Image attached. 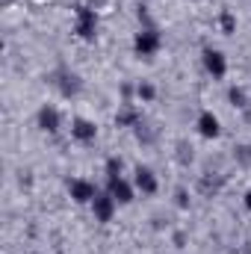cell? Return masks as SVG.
<instances>
[{"instance_id":"1","label":"cell","mask_w":251,"mask_h":254,"mask_svg":"<svg viewBox=\"0 0 251 254\" xmlns=\"http://www.w3.org/2000/svg\"><path fill=\"white\" fill-rule=\"evenodd\" d=\"M98 27H101L98 9L86 6V3H77L74 6V36L80 42H95L98 39Z\"/></svg>"},{"instance_id":"2","label":"cell","mask_w":251,"mask_h":254,"mask_svg":"<svg viewBox=\"0 0 251 254\" xmlns=\"http://www.w3.org/2000/svg\"><path fill=\"white\" fill-rule=\"evenodd\" d=\"M160 48H163V36H160V30L151 24V27H142L136 36H133V54L139 57V60H154L157 54H160Z\"/></svg>"},{"instance_id":"3","label":"cell","mask_w":251,"mask_h":254,"mask_svg":"<svg viewBox=\"0 0 251 254\" xmlns=\"http://www.w3.org/2000/svg\"><path fill=\"white\" fill-rule=\"evenodd\" d=\"M51 83H54V89H57L63 98H77L80 89H83L80 74L71 71V68H60V71H54V74H51Z\"/></svg>"},{"instance_id":"4","label":"cell","mask_w":251,"mask_h":254,"mask_svg":"<svg viewBox=\"0 0 251 254\" xmlns=\"http://www.w3.org/2000/svg\"><path fill=\"white\" fill-rule=\"evenodd\" d=\"M201 65L213 80H225V74H228V57L219 48H204L201 51Z\"/></svg>"},{"instance_id":"5","label":"cell","mask_w":251,"mask_h":254,"mask_svg":"<svg viewBox=\"0 0 251 254\" xmlns=\"http://www.w3.org/2000/svg\"><path fill=\"white\" fill-rule=\"evenodd\" d=\"M92 207V216H95V222H101V225H107V222H113V216H116V210H119V201L110 195V192H98L95 195V201L89 204Z\"/></svg>"},{"instance_id":"6","label":"cell","mask_w":251,"mask_h":254,"mask_svg":"<svg viewBox=\"0 0 251 254\" xmlns=\"http://www.w3.org/2000/svg\"><path fill=\"white\" fill-rule=\"evenodd\" d=\"M98 192L101 190H98L89 178H71V181H68V195H71L74 204H92Z\"/></svg>"},{"instance_id":"7","label":"cell","mask_w":251,"mask_h":254,"mask_svg":"<svg viewBox=\"0 0 251 254\" xmlns=\"http://www.w3.org/2000/svg\"><path fill=\"white\" fill-rule=\"evenodd\" d=\"M36 127L42 133H60L63 127V113L54 107V104H42L39 113H36Z\"/></svg>"},{"instance_id":"8","label":"cell","mask_w":251,"mask_h":254,"mask_svg":"<svg viewBox=\"0 0 251 254\" xmlns=\"http://www.w3.org/2000/svg\"><path fill=\"white\" fill-rule=\"evenodd\" d=\"M133 187H136V192H142V195H157V190H160V181H157V175H154V169L151 166H136L133 169Z\"/></svg>"},{"instance_id":"9","label":"cell","mask_w":251,"mask_h":254,"mask_svg":"<svg viewBox=\"0 0 251 254\" xmlns=\"http://www.w3.org/2000/svg\"><path fill=\"white\" fill-rule=\"evenodd\" d=\"M107 192L119 201V207L133 204V198H136V187H133V181H127L125 175H122V178H110V181H107Z\"/></svg>"},{"instance_id":"10","label":"cell","mask_w":251,"mask_h":254,"mask_svg":"<svg viewBox=\"0 0 251 254\" xmlns=\"http://www.w3.org/2000/svg\"><path fill=\"white\" fill-rule=\"evenodd\" d=\"M71 139L74 142H80V145H92L95 139H98V125L92 122V119H83V116H77V119H71Z\"/></svg>"},{"instance_id":"11","label":"cell","mask_w":251,"mask_h":254,"mask_svg":"<svg viewBox=\"0 0 251 254\" xmlns=\"http://www.w3.org/2000/svg\"><path fill=\"white\" fill-rule=\"evenodd\" d=\"M195 127H198V133L204 139H219L222 136V122H219V116L213 110H201L198 119H195Z\"/></svg>"},{"instance_id":"12","label":"cell","mask_w":251,"mask_h":254,"mask_svg":"<svg viewBox=\"0 0 251 254\" xmlns=\"http://www.w3.org/2000/svg\"><path fill=\"white\" fill-rule=\"evenodd\" d=\"M139 125H142V110H139L133 101L119 104V113H116V127H139Z\"/></svg>"},{"instance_id":"13","label":"cell","mask_w":251,"mask_h":254,"mask_svg":"<svg viewBox=\"0 0 251 254\" xmlns=\"http://www.w3.org/2000/svg\"><path fill=\"white\" fill-rule=\"evenodd\" d=\"M133 95H136V101L151 104V101H157V86H154L151 80H139V83L133 86Z\"/></svg>"},{"instance_id":"14","label":"cell","mask_w":251,"mask_h":254,"mask_svg":"<svg viewBox=\"0 0 251 254\" xmlns=\"http://www.w3.org/2000/svg\"><path fill=\"white\" fill-rule=\"evenodd\" d=\"M228 101H231V107H237V110H249L251 107V98L243 86H231V89H228Z\"/></svg>"},{"instance_id":"15","label":"cell","mask_w":251,"mask_h":254,"mask_svg":"<svg viewBox=\"0 0 251 254\" xmlns=\"http://www.w3.org/2000/svg\"><path fill=\"white\" fill-rule=\"evenodd\" d=\"M122 172H125V160H122V157H107V163H104L107 181H110V178H122Z\"/></svg>"},{"instance_id":"16","label":"cell","mask_w":251,"mask_h":254,"mask_svg":"<svg viewBox=\"0 0 251 254\" xmlns=\"http://www.w3.org/2000/svg\"><path fill=\"white\" fill-rule=\"evenodd\" d=\"M219 30H222L225 36H234V33H237V15L225 9V12L219 15Z\"/></svg>"},{"instance_id":"17","label":"cell","mask_w":251,"mask_h":254,"mask_svg":"<svg viewBox=\"0 0 251 254\" xmlns=\"http://www.w3.org/2000/svg\"><path fill=\"white\" fill-rule=\"evenodd\" d=\"M175 204H178L181 210H189V192L184 190V187H178V190H175Z\"/></svg>"},{"instance_id":"18","label":"cell","mask_w":251,"mask_h":254,"mask_svg":"<svg viewBox=\"0 0 251 254\" xmlns=\"http://www.w3.org/2000/svg\"><path fill=\"white\" fill-rule=\"evenodd\" d=\"M184 243H187V237H184V234H175V246L184 249Z\"/></svg>"},{"instance_id":"19","label":"cell","mask_w":251,"mask_h":254,"mask_svg":"<svg viewBox=\"0 0 251 254\" xmlns=\"http://www.w3.org/2000/svg\"><path fill=\"white\" fill-rule=\"evenodd\" d=\"M243 204H246V210H249V213H251V190L246 192V195H243Z\"/></svg>"},{"instance_id":"20","label":"cell","mask_w":251,"mask_h":254,"mask_svg":"<svg viewBox=\"0 0 251 254\" xmlns=\"http://www.w3.org/2000/svg\"><path fill=\"white\" fill-rule=\"evenodd\" d=\"M33 254H45V252H33Z\"/></svg>"}]
</instances>
